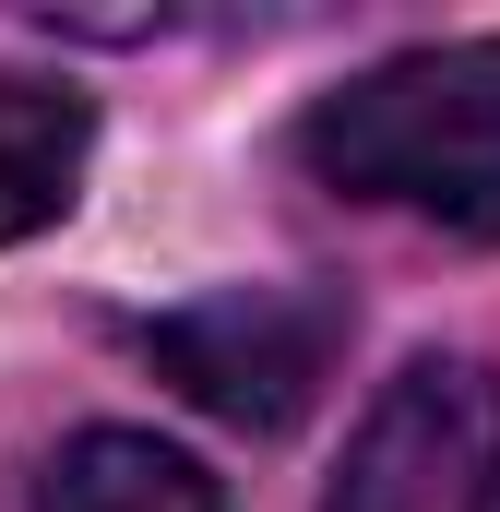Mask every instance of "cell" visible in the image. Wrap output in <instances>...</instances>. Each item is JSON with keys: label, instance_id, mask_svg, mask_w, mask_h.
I'll list each match as a JSON object with an SVG mask.
<instances>
[{"label": "cell", "instance_id": "obj_4", "mask_svg": "<svg viewBox=\"0 0 500 512\" xmlns=\"http://www.w3.org/2000/svg\"><path fill=\"white\" fill-rule=\"evenodd\" d=\"M84 143H96V108L72 84H24L0 72V239H36L72 215L84 191Z\"/></svg>", "mask_w": 500, "mask_h": 512}, {"label": "cell", "instance_id": "obj_2", "mask_svg": "<svg viewBox=\"0 0 500 512\" xmlns=\"http://www.w3.org/2000/svg\"><path fill=\"white\" fill-rule=\"evenodd\" d=\"M322 512H500V370L489 358H405L346 441Z\"/></svg>", "mask_w": 500, "mask_h": 512}, {"label": "cell", "instance_id": "obj_3", "mask_svg": "<svg viewBox=\"0 0 500 512\" xmlns=\"http://www.w3.org/2000/svg\"><path fill=\"white\" fill-rule=\"evenodd\" d=\"M143 346H155L167 382L191 393V405H215L227 429H286V417H310V393L334 370L346 310L322 286H215V298L167 310Z\"/></svg>", "mask_w": 500, "mask_h": 512}, {"label": "cell", "instance_id": "obj_5", "mask_svg": "<svg viewBox=\"0 0 500 512\" xmlns=\"http://www.w3.org/2000/svg\"><path fill=\"white\" fill-rule=\"evenodd\" d=\"M36 512H215V477L155 429H84L36 477Z\"/></svg>", "mask_w": 500, "mask_h": 512}, {"label": "cell", "instance_id": "obj_1", "mask_svg": "<svg viewBox=\"0 0 500 512\" xmlns=\"http://www.w3.org/2000/svg\"><path fill=\"white\" fill-rule=\"evenodd\" d=\"M298 155L346 203H393L453 239H500V36L405 48V60L358 72L346 96H322L298 120Z\"/></svg>", "mask_w": 500, "mask_h": 512}]
</instances>
